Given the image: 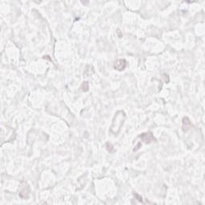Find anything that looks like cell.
I'll return each mask as SVG.
<instances>
[{
	"mask_svg": "<svg viewBox=\"0 0 205 205\" xmlns=\"http://www.w3.org/2000/svg\"><path fill=\"white\" fill-rule=\"evenodd\" d=\"M125 119H126V115H125L124 112L123 111H118L116 112V114L115 115V117L113 119V121H112V124L110 128L111 132H112L115 135H117L120 131L121 127L124 123Z\"/></svg>",
	"mask_w": 205,
	"mask_h": 205,
	"instance_id": "1",
	"label": "cell"
},
{
	"mask_svg": "<svg viewBox=\"0 0 205 205\" xmlns=\"http://www.w3.org/2000/svg\"><path fill=\"white\" fill-rule=\"evenodd\" d=\"M30 192H31V189L27 182L25 180H22L19 187V196L21 199L27 200L29 197Z\"/></svg>",
	"mask_w": 205,
	"mask_h": 205,
	"instance_id": "2",
	"label": "cell"
},
{
	"mask_svg": "<svg viewBox=\"0 0 205 205\" xmlns=\"http://www.w3.org/2000/svg\"><path fill=\"white\" fill-rule=\"evenodd\" d=\"M139 137L140 138V140H141V141L143 143L147 144H149L151 143H152V142L156 141V139L155 138L154 135L151 131H148V132H145V133H142Z\"/></svg>",
	"mask_w": 205,
	"mask_h": 205,
	"instance_id": "3",
	"label": "cell"
},
{
	"mask_svg": "<svg viewBox=\"0 0 205 205\" xmlns=\"http://www.w3.org/2000/svg\"><path fill=\"white\" fill-rule=\"evenodd\" d=\"M127 67V62L126 59H118L114 63L113 68L118 71H122L125 70Z\"/></svg>",
	"mask_w": 205,
	"mask_h": 205,
	"instance_id": "4",
	"label": "cell"
},
{
	"mask_svg": "<svg viewBox=\"0 0 205 205\" xmlns=\"http://www.w3.org/2000/svg\"><path fill=\"white\" fill-rule=\"evenodd\" d=\"M192 127V124L189 118L184 117L182 119V130L184 131H188Z\"/></svg>",
	"mask_w": 205,
	"mask_h": 205,
	"instance_id": "5",
	"label": "cell"
},
{
	"mask_svg": "<svg viewBox=\"0 0 205 205\" xmlns=\"http://www.w3.org/2000/svg\"><path fill=\"white\" fill-rule=\"evenodd\" d=\"M94 68L91 65H87V67H86V68H85V71L84 72H83V75H84L85 77H87L89 76V75H92L94 73Z\"/></svg>",
	"mask_w": 205,
	"mask_h": 205,
	"instance_id": "6",
	"label": "cell"
},
{
	"mask_svg": "<svg viewBox=\"0 0 205 205\" xmlns=\"http://www.w3.org/2000/svg\"><path fill=\"white\" fill-rule=\"evenodd\" d=\"M89 89V84L87 82H83L81 85V90L82 91H87Z\"/></svg>",
	"mask_w": 205,
	"mask_h": 205,
	"instance_id": "7",
	"label": "cell"
},
{
	"mask_svg": "<svg viewBox=\"0 0 205 205\" xmlns=\"http://www.w3.org/2000/svg\"><path fill=\"white\" fill-rule=\"evenodd\" d=\"M106 145H107V149H108L109 152H112V151H113V146H112L110 143H107Z\"/></svg>",
	"mask_w": 205,
	"mask_h": 205,
	"instance_id": "8",
	"label": "cell"
},
{
	"mask_svg": "<svg viewBox=\"0 0 205 205\" xmlns=\"http://www.w3.org/2000/svg\"><path fill=\"white\" fill-rule=\"evenodd\" d=\"M134 196H135V198L138 200L140 201V202H141V203H143V199H142V197L140 196H139L138 194H136V193H134Z\"/></svg>",
	"mask_w": 205,
	"mask_h": 205,
	"instance_id": "9",
	"label": "cell"
}]
</instances>
